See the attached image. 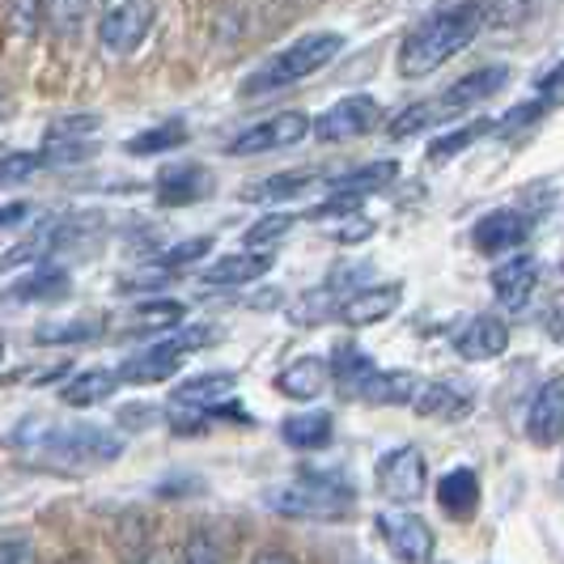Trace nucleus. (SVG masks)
<instances>
[{
    "label": "nucleus",
    "instance_id": "obj_1",
    "mask_svg": "<svg viewBox=\"0 0 564 564\" xmlns=\"http://www.w3.org/2000/svg\"><path fill=\"white\" fill-rule=\"evenodd\" d=\"M484 22H488V0H454V4L433 9L403 34L395 52L399 77L421 82L429 73H437L442 64H451L458 52H467L480 39Z\"/></svg>",
    "mask_w": 564,
    "mask_h": 564
},
{
    "label": "nucleus",
    "instance_id": "obj_2",
    "mask_svg": "<svg viewBox=\"0 0 564 564\" xmlns=\"http://www.w3.org/2000/svg\"><path fill=\"white\" fill-rule=\"evenodd\" d=\"M13 446H22L26 454H43L59 467H111L123 458V433L111 424H85V421H30L18 424Z\"/></svg>",
    "mask_w": 564,
    "mask_h": 564
},
{
    "label": "nucleus",
    "instance_id": "obj_3",
    "mask_svg": "<svg viewBox=\"0 0 564 564\" xmlns=\"http://www.w3.org/2000/svg\"><path fill=\"white\" fill-rule=\"evenodd\" d=\"M348 47V39L339 30H311V34H297L289 47H281L276 56H268L259 68H251L238 94L242 98H268V94H281L293 85L311 82L314 73H323L332 59Z\"/></svg>",
    "mask_w": 564,
    "mask_h": 564
},
{
    "label": "nucleus",
    "instance_id": "obj_4",
    "mask_svg": "<svg viewBox=\"0 0 564 564\" xmlns=\"http://www.w3.org/2000/svg\"><path fill=\"white\" fill-rule=\"evenodd\" d=\"M259 506L293 522H339L357 509V488L336 476H297L259 492Z\"/></svg>",
    "mask_w": 564,
    "mask_h": 564
},
{
    "label": "nucleus",
    "instance_id": "obj_5",
    "mask_svg": "<svg viewBox=\"0 0 564 564\" xmlns=\"http://www.w3.org/2000/svg\"><path fill=\"white\" fill-rule=\"evenodd\" d=\"M213 327H174L166 336H158L153 344L137 348L132 357H123V366L115 369L123 387H158V382H170L178 369L187 366V357H196L204 344H213Z\"/></svg>",
    "mask_w": 564,
    "mask_h": 564
},
{
    "label": "nucleus",
    "instance_id": "obj_6",
    "mask_svg": "<svg viewBox=\"0 0 564 564\" xmlns=\"http://www.w3.org/2000/svg\"><path fill=\"white\" fill-rule=\"evenodd\" d=\"M94 43L111 59H132L158 26L153 0H94Z\"/></svg>",
    "mask_w": 564,
    "mask_h": 564
},
{
    "label": "nucleus",
    "instance_id": "obj_7",
    "mask_svg": "<svg viewBox=\"0 0 564 564\" xmlns=\"http://www.w3.org/2000/svg\"><path fill=\"white\" fill-rule=\"evenodd\" d=\"M373 488L382 501L391 506H412L421 501L424 488H429V463H424V451L403 442V446H391L373 463Z\"/></svg>",
    "mask_w": 564,
    "mask_h": 564
},
{
    "label": "nucleus",
    "instance_id": "obj_8",
    "mask_svg": "<svg viewBox=\"0 0 564 564\" xmlns=\"http://www.w3.org/2000/svg\"><path fill=\"white\" fill-rule=\"evenodd\" d=\"M311 137V115L306 111H276L259 119L251 128L234 132L226 141V158H263V153H281V149H297Z\"/></svg>",
    "mask_w": 564,
    "mask_h": 564
},
{
    "label": "nucleus",
    "instance_id": "obj_9",
    "mask_svg": "<svg viewBox=\"0 0 564 564\" xmlns=\"http://www.w3.org/2000/svg\"><path fill=\"white\" fill-rule=\"evenodd\" d=\"M234 391H238V378L229 369H208V373H196V378H183L174 391H170V403L174 408H192V412H213L217 421H234V424H254L251 412H242L234 403Z\"/></svg>",
    "mask_w": 564,
    "mask_h": 564
},
{
    "label": "nucleus",
    "instance_id": "obj_10",
    "mask_svg": "<svg viewBox=\"0 0 564 564\" xmlns=\"http://www.w3.org/2000/svg\"><path fill=\"white\" fill-rule=\"evenodd\" d=\"M378 123H382V102L373 94H348V98L332 102L318 119H311V137L323 144L361 141Z\"/></svg>",
    "mask_w": 564,
    "mask_h": 564
},
{
    "label": "nucleus",
    "instance_id": "obj_11",
    "mask_svg": "<svg viewBox=\"0 0 564 564\" xmlns=\"http://www.w3.org/2000/svg\"><path fill=\"white\" fill-rule=\"evenodd\" d=\"M373 527H378V535H382V543L391 547V556L399 564H429L433 552H437L433 527L424 522L421 513H412V509H382L373 518Z\"/></svg>",
    "mask_w": 564,
    "mask_h": 564
},
{
    "label": "nucleus",
    "instance_id": "obj_12",
    "mask_svg": "<svg viewBox=\"0 0 564 564\" xmlns=\"http://www.w3.org/2000/svg\"><path fill=\"white\" fill-rule=\"evenodd\" d=\"M506 85H509V64H480V68L463 73L458 82H451L437 98H433L437 123H446V119H454V115L476 111L480 102H492Z\"/></svg>",
    "mask_w": 564,
    "mask_h": 564
},
{
    "label": "nucleus",
    "instance_id": "obj_13",
    "mask_svg": "<svg viewBox=\"0 0 564 564\" xmlns=\"http://www.w3.org/2000/svg\"><path fill=\"white\" fill-rule=\"evenodd\" d=\"M535 229V213L527 208H492L471 226V247L480 254H506L518 251Z\"/></svg>",
    "mask_w": 564,
    "mask_h": 564
},
{
    "label": "nucleus",
    "instance_id": "obj_14",
    "mask_svg": "<svg viewBox=\"0 0 564 564\" xmlns=\"http://www.w3.org/2000/svg\"><path fill=\"white\" fill-rule=\"evenodd\" d=\"M73 293V268H64L56 259H34L22 268V276L4 289L9 302L18 306H43V302H59Z\"/></svg>",
    "mask_w": 564,
    "mask_h": 564
},
{
    "label": "nucleus",
    "instance_id": "obj_15",
    "mask_svg": "<svg viewBox=\"0 0 564 564\" xmlns=\"http://www.w3.org/2000/svg\"><path fill=\"white\" fill-rule=\"evenodd\" d=\"M213 187H217V178H213L208 166H199V162H170L153 178V199L162 208H192V204L213 196Z\"/></svg>",
    "mask_w": 564,
    "mask_h": 564
},
{
    "label": "nucleus",
    "instance_id": "obj_16",
    "mask_svg": "<svg viewBox=\"0 0 564 564\" xmlns=\"http://www.w3.org/2000/svg\"><path fill=\"white\" fill-rule=\"evenodd\" d=\"M272 268H276V254L272 251H247V247H242V251L213 259V263L199 272V284H204V289H213V293L247 289V284L263 281Z\"/></svg>",
    "mask_w": 564,
    "mask_h": 564
},
{
    "label": "nucleus",
    "instance_id": "obj_17",
    "mask_svg": "<svg viewBox=\"0 0 564 564\" xmlns=\"http://www.w3.org/2000/svg\"><path fill=\"white\" fill-rule=\"evenodd\" d=\"M488 284H492V297H497L501 311H527L539 284V259L535 254H509L506 263L492 268V281Z\"/></svg>",
    "mask_w": 564,
    "mask_h": 564
},
{
    "label": "nucleus",
    "instance_id": "obj_18",
    "mask_svg": "<svg viewBox=\"0 0 564 564\" xmlns=\"http://www.w3.org/2000/svg\"><path fill=\"white\" fill-rule=\"evenodd\" d=\"M527 437L543 451L564 442V373L547 378L535 391L531 408H527Z\"/></svg>",
    "mask_w": 564,
    "mask_h": 564
},
{
    "label": "nucleus",
    "instance_id": "obj_19",
    "mask_svg": "<svg viewBox=\"0 0 564 564\" xmlns=\"http://www.w3.org/2000/svg\"><path fill=\"white\" fill-rule=\"evenodd\" d=\"M399 302H403V284H366V289H352L339 297L336 318L344 327H373V323L391 318Z\"/></svg>",
    "mask_w": 564,
    "mask_h": 564
},
{
    "label": "nucleus",
    "instance_id": "obj_20",
    "mask_svg": "<svg viewBox=\"0 0 564 564\" xmlns=\"http://www.w3.org/2000/svg\"><path fill=\"white\" fill-rule=\"evenodd\" d=\"M454 352L463 361H501L509 352V323L488 311L467 318V327L454 336Z\"/></svg>",
    "mask_w": 564,
    "mask_h": 564
},
{
    "label": "nucleus",
    "instance_id": "obj_21",
    "mask_svg": "<svg viewBox=\"0 0 564 564\" xmlns=\"http://www.w3.org/2000/svg\"><path fill=\"white\" fill-rule=\"evenodd\" d=\"M471 403L476 395L467 382H421V391L408 408H416V416L424 421H458L471 412Z\"/></svg>",
    "mask_w": 564,
    "mask_h": 564
},
{
    "label": "nucleus",
    "instance_id": "obj_22",
    "mask_svg": "<svg viewBox=\"0 0 564 564\" xmlns=\"http://www.w3.org/2000/svg\"><path fill=\"white\" fill-rule=\"evenodd\" d=\"M437 506L446 518L454 522H471L476 518V509H480V476L471 471V467H451L442 480H437Z\"/></svg>",
    "mask_w": 564,
    "mask_h": 564
},
{
    "label": "nucleus",
    "instance_id": "obj_23",
    "mask_svg": "<svg viewBox=\"0 0 564 564\" xmlns=\"http://www.w3.org/2000/svg\"><path fill=\"white\" fill-rule=\"evenodd\" d=\"M183 323H187V302H178V297H144V302L132 306L123 332L128 336H166Z\"/></svg>",
    "mask_w": 564,
    "mask_h": 564
},
{
    "label": "nucleus",
    "instance_id": "obj_24",
    "mask_svg": "<svg viewBox=\"0 0 564 564\" xmlns=\"http://www.w3.org/2000/svg\"><path fill=\"white\" fill-rule=\"evenodd\" d=\"M421 391V373L412 369H373L369 382L357 391V399H366L369 408H403L412 403Z\"/></svg>",
    "mask_w": 564,
    "mask_h": 564
},
{
    "label": "nucleus",
    "instance_id": "obj_25",
    "mask_svg": "<svg viewBox=\"0 0 564 564\" xmlns=\"http://www.w3.org/2000/svg\"><path fill=\"white\" fill-rule=\"evenodd\" d=\"M123 382H119V373L107 366H94V369H77L73 378H64V387H59V403H68V408H98V403H107L115 399Z\"/></svg>",
    "mask_w": 564,
    "mask_h": 564
},
{
    "label": "nucleus",
    "instance_id": "obj_26",
    "mask_svg": "<svg viewBox=\"0 0 564 564\" xmlns=\"http://www.w3.org/2000/svg\"><path fill=\"white\" fill-rule=\"evenodd\" d=\"M327 387H332V369H327L323 357H297L293 366H284L281 373H276V391H281L284 399H297V403H311V399H318Z\"/></svg>",
    "mask_w": 564,
    "mask_h": 564
},
{
    "label": "nucleus",
    "instance_id": "obj_27",
    "mask_svg": "<svg viewBox=\"0 0 564 564\" xmlns=\"http://www.w3.org/2000/svg\"><path fill=\"white\" fill-rule=\"evenodd\" d=\"M327 369H332V387H339L344 395L352 399L361 387L369 382V373H373V357H369L361 344H352V339H344L332 348V357H327Z\"/></svg>",
    "mask_w": 564,
    "mask_h": 564
},
{
    "label": "nucleus",
    "instance_id": "obj_28",
    "mask_svg": "<svg viewBox=\"0 0 564 564\" xmlns=\"http://www.w3.org/2000/svg\"><path fill=\"white\" fill-rule=\"evenodd\" d=\"M336 437V416L332 412H293L281 421V442L293 451H323Z\"/></svg>",
    "mask_w": 564,
    "mask_h": 564
},
{
    "label": "nucleus",
    "instance_id": "obj_29",
    "mask_svg": "<svg viewBox=\"0 0 564 564\" xmlns=\"http://www.w3.org/2000/svg\"><path fill=\"white\" fill-rule=\"evenodd\" d=\"M192 141V128L183 119H162V123H149L137 137L123 141V153L128 158H162V153H174Z\"/></svg>",
    "mask_w": 564,
    "mask_h": 564
},
{
    "label": "nucleus",
    "instance_id": "obj_30",
    "mask_svg": "<svg viewBox=\"0 0 564 564\" xmlns=\"http://www.w3.org/2000/svg\"><path fill=\"white\" fill-rule=\"evenodd\" d=\"M399 174V162H366L357 170H344V174H332L327 178V192H339V196H373L382 187H391Z\"/></svg>",
    "mask_w": 564,
    "mask_h": 564
},
{
    "label": "nucleus",
    "instance_id": "obj_31",
    "mask_svg": "<svg viewBox=\"0 0 564 564\" xmlns=\"http://www.w3.org/2000/svg\"><path fill=\"white\" fill-rule=\"evenodd\" d=\"M102 332H107L102 318H56V323L34 327V344H43V348H77V344L102 339Z\"/></svg>",
    "mask_w": 564,
    "mask_h": 564
},
{
    "label": "nucleus",
    "instance_id": "obj_32",
    "mask_svg": "<svg viewBox=\"0 0 564 564\" xmlns=\"http://www.w3.org/2000/svg\"><path fill=\"white\" fill-rule=\"evenodd\" d=\"M94 13V0H43V26L56 34L59 43L82 39Z\"/></svg>",
    "mask_w": 564,
    "mask_h": 564
},
{
    "label": "nucleus",
    "instance_id": "obj_33",
    "mask_svg": "<svg viewBox=\"0 0 564 564\" xmlns=\"http://www.w3.org/2000/svg\"><path fill=\"white\" fill-rule=\"evenodd\" d=\"M314 183H318L314 170H284V174H272V178L247 187V199H254V204H284V199L306 196Z\"/></svg>",
    "mask_w": 564,
    "mask_h": 564
},
{
    "label": "nucleus",
    "instance_id": "obj_34",
    "mask_svg": "<svg viewBox=\"0 0 564 564\" xmlns=\"http://www.w3.org/2000/svg\"><path fill=\"white\" fill-rule=\"evenodd\" d=\"M297 221H302L297 213L272 208V213H263L259 221H251V226H247V234H242V247H247V251H272L276 242H284V238L293 234V226H297Z\"/></svg>",
    "mask_w": 564,
    "mask_h": 564
},
{
    "label": "nucleus",
    "instance_id": "obj_35",
    "mask_svg": "<svg viewBox=\"0 0 564 564\" xmlns=\"http://www.w3.org/2000/svg\"><path fill=\"white\" fill-rule=\"evenodd\" d=\"M213 247H217V242H213L208 234H196V238H183V242L166 247L162 254H153V263H149V268H158V272L174 276V272H187V268L204 263V259L213 254Z\"/></svg>",
    "mask_w": 564,
    "mask_h": 564
},
{
    "label": "nucleus",
    "instance_id": "obj_36",
    "mask_svg": "<svg viewBox=\"0 0 564 564\" xmlns=\"http://www.w3.org/2000/svg\"><path fill=\"white\" fill-rule=\"evenodd\" d=\"M480 137H492V119H471V123H458L454 132H446V137H437V141L429 144V158H433V162L458 158V153H467V149L480 141Z\"/></svg>",
    "mask_w": 564,
    "mask_h": 564
},
{
    "label": "nucleus",
    "instance_id": "obj_37",
    "mask_svg": "<svg viewBox=\"0 0 564 564\" xmlns=\"http://www.w3.org/2000/svg\"><path fill=\"white\" fill-rule=\"evenodd\" d=\"M429 128H437V111H433V98H421V102H408L403 111H395L387 119V137L391 141H408V137H421Z\"/></svg>",
    "mask_w": 564,
    "mask_h": 564
},
{
    "label": "nucleus",
    "instance_id": "obj_38",
    "mask_svg": "<svg viewBox=\"0 0 564 564\" xmlns=\"http://www.w3.org/2000/svg\"><path fill=\"white\" fill-rule=\"evenodd\" d=\"M336 306H339V293L323 284V289H314V293L297 297V302L289 306V323H297V327H318V323L336 318Z\"/></svg>",
    "mask_w": 564,
    "mask_h": 564
},
{
    "label": "nucleus",
    "instance_id": "obj_39",
    "mask_svg": "<svg viewBox=\"0 0 564 564\" xmlns=\"http://www.w3.org/2000/svg\"><path fill=\"white\" fill-rule=\"evenodd\" d=\"M43 149H13V153H0V187H22L34 174H43Z\"/></svg>",
    "mask_w": 564,
    "mask_h": 564
},
{
    "label": "nucleus",
    "instance_id": "obj_40",
    "mask_svg": "<svg viewBox=\"0 0 564 564\" xmlns=\"http://www.w3.org/2000/svg\"><path fill=\"white\" fill-rule=\"evenodd\" d=\"M43 22V0H4V30L9 39H34V30Z\"/></svg>",
    "mask_w": 564,
    "mask_h": 564
},
{
    "label": "nucleus",
    "instance_id": "obj_41",
    "mask_svg": "<svg viewBox=\"0 0 564 564\" xmlns=\"http://www.w3.org/2000/svg\"><path fill=\"white\" fill-rule=\"evenodd\" d=\"M178 564H226V547L213 531H192L178 547Z\"/></svg>",
    "mask_w": 564,
    "mask_h": 564
},
{
    "label": "nucleus",
    "instance_id": "obj_42",
    "mask_svg": "<svg viewBox=\"0 0 564 564\" xmlns=\"http://www.w3.org/2000/svg\"><path fill=\"white\" fill-rule=\"evenodd\" d=\"M547 111H552V102L539 94V98L522 102V107H513V111L501 115V119H492V132H497V137H509V132H518V128H531V123H535V119H543Z\"/></svg>",
    "mask_w": 564,
    "mask_h": 564
},
{
    "label": "nucleus",
    "instance_id": "obj_43",
    "mask_svg": "<svg viewBox=\"0 0 564 564\" xmlns=\"http://www.w3.org/2000/svg\"><path fill=\"white\" fill-rule=\"evenodd\" d=\"M98 128H102L98 115H64L47 128V141H89Z\"/></svg>",
    "mask_w": 564,
    "mask_h": 564
},
{
    "label": "nucleus",
    "instance_id": "obj_44",
    "mask_svg": "<svg viewBox=\"0 0 564 564\" xmlns=\"http://www.w3.org/2000/svg\"><path fill=\"white\" fill-rule=\"evenodd\" d=\"M0 564H39V552L26 535H4L0 539Z\"/></svg>",
    "mask_w": 564,
    "mask_h": 564
},
{
    "label": "nucleus",
    "instance_id": "obj_45",
    "mask_svg": "<svg viewBox=\"0 0 564 564\" xmlns=\"http://www.w3.org/2000/svg\"><path fill=\"white\" fill-rule=\"evenodd\" d=\"M539 94H543L552 107H556V102H564V59L552 68V73H543V77H539Z\"/></svg>",
    "mask_w": 564,
    "mask_h": 564
},
{
    "label": "nucleus",
    "instance_id": "obj_46",
    "mask_svg": "<svg viewBox=\"0 0 564 564\" xmlns=\"http://www.w3.org/2000/svg\"><path fill=\"white\" fill-rule=\"evenodd\" d=\"M30 213H34V204H30V199H9V204H0V229L22 226Z\"/></svg>",
    "mask_w": 564,
    "mask_h": 564
},
{
    "label": "nucleus",
    "instance_id": "obj_47",
    "mask_svg": "<svg viewBox=\"0 0 564 564\" xmlns=\"http://www.w3.org/2000/svg\"><path fill=\"white\" fill-rule=\"evenodd\" d=\"M251 564H302L293 552H284V547H263V552H254Z\"/></svg>",
    "mask_w": 564,
    "mask_h": 564
},
{
    "label": "nucleus",
    "instance_id": "obj_48",
    "mask_svg": "<svg viewBox=\"0 0 564 564\" xmlns=\"http://www.w3.org/2000/svg\"><path fill=\"white\" fill-rule=\"evenodd\" d=\"M547 336L564 339V302H556V306H552V314H547Z\"/></svg>",
    "mask_w": 564,
    "mask_h": 564
},
{
    "label": "nucleus",
    "instance_id": "obj_49",
    "mask_svg": "<svg viewBox=\"0 0 564 564\" xmlns=\"http://www.w3.org/2000/svg\"><path fill=\"white\" fill-rule=\"evenodd\" d=\"M13 115H18V102H13V94L0 85V128H4V123H13Z\"/></svg>",
    "mask_w": 564,
    "mask_h": 564
},
{
    "label": "nucleus",
    "instance_id": "obj_50",
    "mask_svg": "<svg viewBox=\"0 0 564 564\" xmlns=\"http://www.w3.org/2000/svg\"><path fill=\"white\" fill-rule=\"evenodd\" d=\"M137 564H166V561H162L158 552H144V556H137Z\"/></svg>",
    "mask_w": 564,
    "mask_h": 564
},
{
    "label": "nucleus",
    "instance_id": "obj_51",
    "mask_svg": "<svg viewBox=\"0 0 564 564\" xmlns=\"http://www.w3.org/2000/svg\"><path fill=\"white\" fill-rule=\"evenodd\" d=\"M59 564H89V561H82V556H73V561H59Z\"/></svg>",
    "mask_w": 564,
    "mask_h": 564
},
{
    "label": "nucleus",
    "instance_id": "obj_52",
    "mask_svg": "<svg viewBox=\"0 0 564 564\" xmlns=\"http://www.w3.org/2000/svg\"><path fill=\"white\" fill-rule=\"evenodd\" d=\"M0 352H4V339H0Z\"/></svg>",
    "mask_w": 564,
    "mask_h": 564
},
{
    "label": "nucleus",
    "instance_id": "obj_53",
    "mask_svg": "<svg viewBox=\"0 0 564 564\" xmlns=\"http://www.w3.org/2000/svg\"><path fill=\"white\" fill-rule=\"evenodd\" d=\"M561 272H564V263H561Z\"/></svg>",
    "mask_w": 564,
    "mask_h": 564
}]
</instances>
